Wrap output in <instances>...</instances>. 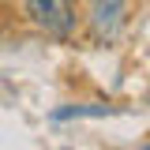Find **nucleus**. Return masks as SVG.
I'll list each match as a JSON object with an SVG mask.
<instances>
[{"mask_svg":"<svg viewBox=\"0 0 150 150\" xmlns=\"http://www.w3.org/2000/svg\"><path fill=\"white\" fill-rule=\"evenodd\" d=\"M26 15L53 38H71L75 23H79L75 19V8L68 0H26Z\"/></svg>","mask_w":150,"mask_h":150,"instance_id":"nucleus-1","label":"nucleus"},{"mask_svg":"<svg viewBox=\"0 0 150 150\" xmlns=\"http://www.w3.org/2000/svg\"><path fill=\"white\" fill-rule=\"evenodd\" d=\"M105 105H71V109H56V120H68V116H105Z\"/></svg>","mask_w":150,"mask_h":150,"instance_id":"nucleus-3","label":"nucleus"},{"mask_svg":"<svg viewBox=\"0 0 150 150\" xmlns=\"http://www.w3.org/2000/svg\"><path fill=\"white\" fill-rule=\"evenodd\" d=\"M128 23V0H90V34L98 41H116Z\"/></svg>","mask_w":150,"mask_h":150,"instance_id":"nucleus-2","label":"nucleus"},{"mask_svg":"<svg viewBox=\"0 0 150 150\" xmlns=\"http://www.w3.org/2000/svg\"><path fill=\"white\" fill-rule=\"evenodd\" d=\"M143 150H150V146H143Z\"/></svg>","mask_w":150,"mask_h":150,"instance_id":"nucleus-4","label":"nucleus"}]
</instances>
